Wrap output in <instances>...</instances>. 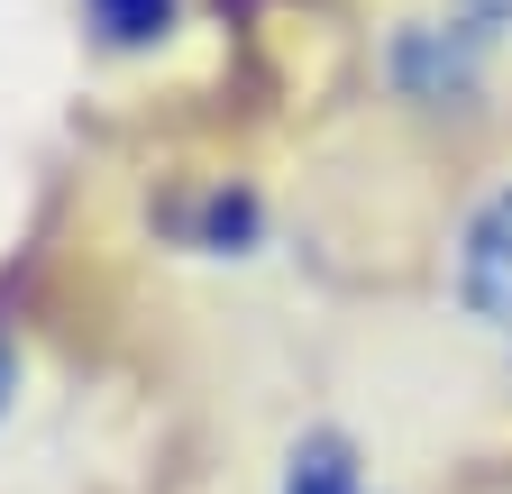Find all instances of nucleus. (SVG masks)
<instances>
[{"label": "nucleus", "mask_w": 512, "mask_h": 494, "mask_svg": "<svg viewBox=\"0 0 512 494\" xmlns=\"http://www.w3.org/2000/svg\"><path fill=\"white\" fill-rule=\"evenodd\" d=\"M375 83L430 129L485 119L512 83V0H412L375 37Z\"/></svg>", "instance_id": "f257e3e1"}, {"label": "nucleus", "mask_w": 512, "mask_h": 494, "mask_svg": "<svg viewBox=\"0 0 512 494\" xmlns=\"http://www.w3.org/2000/svg\"><path fill=\"white\" fill-rule=\"evenodd\" d=\"M439 293H448V321L512 385V174L467 193L458 229H448V257H439Z\"/></svg>", "instance_id": "f03ea898"}, {"label": "nucleus", "mask_w": 512, "mask_h": 494, "mask_svg": "<svg viewBox=\"0 0 512 494\" xmlns=\"http://www.w3.org/2000/svg\"><path fill=\"white\" fill-rule=\"evenodd\" d=\"M266 494H394V485L366 467L357 430H339V421H302L293 440H284V458H275V476H266Z\"/></svg>", "instance_id": "7ed1b4c3"}, {"label": "nucleus", "mask_w": 512, "mask_h": 494, "mask_svg": "<svg viewBox=\"0 0 512 494\" xmlns=\"http://www.w3.org/2000/svg\"><path fill=\"white\" fill-rule=\"evenodd\" d=\"M83 19L101 28V46H147L174 19V0H83Z\"/></svg>", "instance_id": "20e7f679"}]
</instances>
